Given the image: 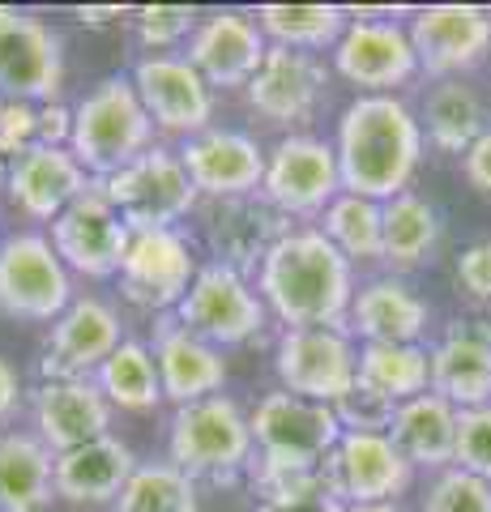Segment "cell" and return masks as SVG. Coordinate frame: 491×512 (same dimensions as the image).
I'll use <instances>...</instances> for the list:
<instances>
[{
	"label": "cell",
	"instance_id": "1",
	"mask_svg": "<svg viewBox=\"0 0 491 512\" xmlns=\"http://www.w3.org/2000/svg\"><path fill=\"white\" fill-rule=\"evenodd\" d=\"M257 295L287 329H346L355 265L316 231L282 235L257 269Z\"/></svg>",
	"mask_w": 491,
	"mask_h": 512
},
{
	"label": "cell",
	"instance_id": "2",
	"mask_svg": "<svg viewBox=\"0 0 491 512\" xmlns=\"http://www.w3.org/2000/svg\"><path fill=\"white\" fill-rule=\"evenodd\" d=\"M342 192L372 201L402 197L423 163V124L398 94H359L334 137Z\"/></svg>",
	"mask_w": 491,
	"mask_h": 512
},
{
	"label": "cell",
	"instance_id": "3",
	"mask_svg": "<svg viewBox=\"0 0 491 512\" xmlns=\"http://www.w3.org/2000/svg\"><path fill=\"white\" fill-rule=\"evenodd\" d=\"M150 146H154V120L137 99L133 77H103L73 107L69 150L86 167L90 180H107V175L124 171Z\"/></svg>",
	"mask_w": 491,
	"mask_h": 512
},
{
	"label": "cell",
	"instance_id": "4",
	"mask_svg": "<svg viewBox=\"0 0 491 512\" xmlns=\"http://www.w3.org/2000/svg\"><path fill=\"white\" fill-rule=\"evenodd\" d=\"M167 453L171 466L184 470L188 478H210V483H231L235 474H244L257 457L252 444V423L240 410L235 397H205L193 406H176L167 431Z\"/></svg>",
	"mask_w": 491,
	"mask_h": 512
},
{
	"label": "cell",
	"instance_id": "5",
	"mask_svg": "<svg viewBox=\"0 0 491 512\" xmlns=\"http://www.w3.org/2000/svg\"><path fill=\"white\" fill-rule=\"evenodd\" d=\"M94 184L107 192V201L129 222V231H171L180 218L197 210L201 197L180 163V150L167 146H150L137 163Z\"/></svg>",
	"mask_w": 491,
	"mask_h": 512
},
{
	"label": "cell",
	"instance_id": "6",
	"mask_svg": "<svg viewBox=\"0 0 491 512\" xmlns=\"http://www.w3.org/2000/svg\"><path fill=\"white\" fill-rule=\"evenodd\" d=\"M176 320L184 329H193L197 338L223 350V346H244L252 338H261V329L269 325V308L240 269L210 261L197 269V282L180 299Z\"/></svg>",
	"mask_w": 491,
	"mask_h": 512
},
{
	"label": "cell",
	"instance_id": "7",
	"mask_svg": "<svg viewBox=\"0 0 491 512\" xmlns=\"http://www.w3.org/2000/svg\"><path fill=\"white\" fill-rule=\"evenodd\" d=\"M73 299V274L56 256L52 239L35 231L0 239V312L52 325Z\"/></svg>",
	"mask_w": 491,
	"mask_h": 512
},
{
	"label": "cell",
	"instance_id": "8",
	"mask_svg": "<svg viewBox=\"0 0 491 512\" xmlns=\"http://www.w3.org/2000/svg\"><path fill=\"white\" fill-rule=\"evenodd\" d=\"M261 197L287 218H321L329 201L342 197V171L334 146L312 133L282 137L274 150H265Z\"/></svg>",
	"mask_w": 491,
	"mask_h": 512
},
{
	"label": "cell",
	"instance_id": "9",
	"mask_svg": "<svg viewBox=\"0 0 491 512\" xmlns=\"http://www.w3.org/2000/svg\"><path fill=\"white\" fill-rule=\"evenodd\" d=\"M65 86V43L35 13L0 9V99L56 103Z\"/></svg>",
	"mask_w": 491,
	"mask_h": 512
},
{
	"label": "cell",
	"instance_id": "10",
	"mask_svg": "<svg viewBox=\"0 0 491 512\" xmlns=\"http://www.w3.org/2000/svg\"><path fill=\"white\" fill-rule=\"evenodd\" d=\"M282 389L308 402L334 406L359 380V350L346 329H282L274 350Z\"/></svg>",
	"mask_w": 491,
	"mask_h": 512
},
{
	"label": "cell",
	"instance_id": "11",
	"mask_svg": "<svg viewBox=\"0 0 491 512\" xmlns=\"http://www.w3.org/2000/svg\"><path fill=\"white\" fill-rule=\"evenodd\" d=\"M52 248L69 265V274L82 278H116L124 265V252L133 244L129 222L107 201L99 184H90L65 214L52 222Z\"/></svg>",
	"mask_w": 491,
	"mask_h": 512
},
{
	"label": "cell",
	"instance_id": "12",
	"mask_svg": "<svg viewBox=\"0 0 491 512\" xmlns=\"http://www.w3.org/2000/svg\"><path fill=\"white\" fill-rule=\"evenodd\" d=\"M197 256L193 244L171 227V231H133V244L124 252L120 265V295L133 308L163 312L171 316L188 295V286L197 282Z\"/></svg>",
	"mask_w": 491,
	"mask_h": 512
},
{
	"label": "cell",
	"instance_id": "13",
	"mask_svg": "<svg viewBox=\"0 0 491 512\" xmlns=\"http://www.w3.org/2000/svg\"><path fill=\"white\" fill-rule=\"evenodd\" d=\"M248 423L257 453L274 461H329L342 440L334 406L308 402V397H295L287 389L265 393L257 410L248 414Z\"/></svg>",
	"mask_w": 491,
	"mask_h": 512
},
{
	"label": "cell",
	"instance_id": "14",
	"mask_svg": "<svg viewBox=\"0 0 491 512\" xmlns=\"http://www.w3.org/2000/svg\"><path fill=\"white\" fill-rule=\"evenodd\" d=\"M334 69L359 94H393L419 73V56L406 26L385 18H355L346 22L334 47Z\"/></svg>",
	"mask_w": 491,
	"mask_h": 512
},
{
	"label": "cell",
	"instance_id": "15",
	"mask_svg": "<svg viewBox=\"0 0 491 512\" xmlns=\"http://www.w3.org/2000/svg\"><path fill=\"white\" fill-rule=\"evenodd\" d=\"M124 342L120 316L112 303L77 295L65 312L52 320V338L43 346L39 372L43 380H94V372L112 359V350Z\"/></svg>",
	"mask_w": 491,
	"mask_h": 512
},
{
	"label": "cell",
	"instance_id": "16",
	"mask_svg": "<svg viewBox=\"0 0 491 512\" xmlns=\"http://www.w3.org/2000/svg\"><path fill=\"white\" fill-rule=\"evenodd\" d=\"M419 73L449 82L479 69L491 52V13L479 5H427L410 22Z\"/></svg>",
	"mask_w": 491,
	"mask_h": 512
},
{
	"label": "cell",
	"instance_id": "17",
	"mask_svg": "<svg viewBox=\"0 0 491 512\" xmlns=\"http://www.w3.org/2000/svg\"><path fill=\"white\" fill-rule=\"evenodd\" d=\"M133 86L141 107L150 111L154 128L171 137H197L214 120V90L184 56H146L133 69Z\"/></svg>",
	"mask_w": 491,
	"mask_h": 512
},
{
	"label": "cell",
	"instance_id": "18",
	"mask_svg": "<svg viewBox=\"0 0 491 512\" xmlns=\"http://www.w3.org/2000/svg\"><path fill=\"white\" fill-rule=\"evenodd\" d=\"M265 52H269V43L257 26V13L218 9L197 22L184 60L210 82V90H235L257 77Z\"/></svg>",
	"mask_w": 491,
	"mask_h": 512
},
{
	"label": "cell",
	"instance_id": "19",
	"mask_svg": "<svg viewBox=\"0 0 491 512\" xmlns=\"http://www.w3.org/2000/svg\"><path fill=\"white\" fill-rule=\"evenodd\" d=\"M329 474H334V495L351 504H398V495L410 487L415 466L398 453L389 436H359L342 431L338 448L329 453Z\"/></svg>",
	"mask_w": 491,
	"mask_h": 512
},
{
	"label": "cell",
	"instance_id": "20",
	"mask_svg": "<svg viewBox=\"0 0 491 512\" xmlns=\"http://www.w3.org/2000/svg\"><path fill=\"white\" fill-rule=\"evenodd\" d=\"M180 163L193 188L210 201L248 197V192H261L265 180V150L235 128H205V133L188 137Z\"/></svg>",
	"mask_w": 491,
	"mask_h": 512
},
{
	"label": "cell",
	"instance_id": "21",
	"mask_svg": "<svg viewBox=\"0 0 491 512\" xmlns=\"http://www.w3.org/2000/svg\"><path fill=\"white\" fill-rule=\"evenodd\" d=\"M90 184L94 180L86 175V167L73 158L69 146H30L18 158H9L5 192L26 218L56 222Z\"/></svg>",
	"mask_w": 491,
	"mask_h": 512
},
{
	"label": "cell",
	"instance_id": "22",
	"mask_svg": "<svg viewBox=\"0 0 491 512\" xmlns=\"http://www.w3.org/2000/svg\"><path fill=\"white\" fill-rule=\"evenodd\" d=\"M112 414L116 406L94 380H43L35 389V436L56 457L112 436Z\"/></svg>",
	"mask_w": 491,
	"mask_h": 512
},
{
	"label": "cell",
	"instance_id": "23",
	"mask_svg": "<svg viewBox=\"0 0 491 512\" xmlns=\"http://www.w3.org/2000/svg\"><path fill=\"white\" fill-rule=\"evenodd\" d=\"M325 64L312 52L269 47L257 77L244 86L248 107L269 124H304L325 94Z\"/></svg>",
	"mask_w": 491,
	"mask_h": 512
},
{
	"label": "cell",
	"instance_id": "24",
	"mask_svg": "<svg viewBox=\"0 0 491 512\" xmlns=\"http://www.w3.org/2000/svg\"><path fill=\"white\" fill-rule=\"evenodd\" d=\"M205 235H210L214 261L240 269L248 278V269H261L269 248H274L282 235H291V218L282 210H274L261 192H248V197L214 201Z\"/></svg>",
	"mask_w": 491,
	"mask_h": 512
},
{
	"label": "cell",
	"instance_id": "25",
	"mask_svg": "<svg viewBox=\"0 0 491 512\" xmlns=\"http://www.w3.org/2000/svg\"><path fill=\"white\" fill-rule=\"evenodd\" d=\"M154 363H158V380H163V397L176 406H193L205 397L223 393L227 384V359L223 350L197 338L193 329H184L176 312L158 320L154 329Z\"/></svg>",
	"mask_w": 491,
	"mask_h": 512
},
{
	"label": "cell",
	"instance_id": "26",
	"mask_svg": "<svg viewBox=\"0 0 491 512\" xmlns=\"http://www.w3.org/2000/svg\"><path fill=\"white\" fill-rule=\"evenodd\" d=\"M432 393L457 410L491 402V320H453L445 338L432 346Z\"/></svg>",
	"mask_w": 491,
	"mask_h": 512
},
{
	"label": "cell",
	"instance_id": "27",
	"mask_svg": "<svg viewBox=\"0 0 491 512\" xmlns=\"http://www.w3.org/2000/svg\"><path fill=\"white\" fill-rule=\"evenodd\" d=\"M432 308L419 299L402 278H372L363 282L351 299V316H346V333L368 342H419L427 333Z\"/></svg>",
	"mask_w": 491,
	"mask_h": 512
},
{
	"label": "cell",
	"instance_id": "28",
	"mask_svg": "<svg viewBox=\"0 0 491 512\" xmlns=\"http://www.w3.org/2000/svg\"><path fill=\"white\" fill-rule=\"evenodd\" d=\"M133 470L137 457L124 440L116 436L90 440L56 457V495L69 504H116Z\"/></svg>",
	"mask_w": 491,
	"mask_h": 512
},
{
	"label": "cell",
	"instance_id": "29",
	"mask_svg": "<svg viewBox=\"0 0 491 512\" xmlns=\"http://www.w3.org/2000/svg\"><path fill=\"white\" fill-rule=\"evenodd\" d=\"M457 410L440 393H419L398 406L389 440L415 470H449L457 453Z\"/></svg>",
	"mask_w": 491,
	"mask_h": 512
},
{
	"label": "cell",
	"instance_id": "30",
	"mask_svg": "<svg viewBox=\"0 0 491 512\" xmlns=\"http://www.w3.org/2000/svg\"><path fill=\"white\" fill-rule=\"evenodd\" d=\"M56 500V453L35 431H0V508L43 512Z\"/></svg>",
	"mask_w": 491,
	"mask_h": 512
},
{
	"label": "cell",
	"instance_id": "31",
	"mask_svg": "<svg viewBox=\"0 0 491 512\" xmlns=\"http://www.w3.org/2000/svg\"><path fill=\"white\" fill-rule=\"evenodd\" d=\"M359 384L385 393L389 402H410L432 393V350L423 342H368L359 346Z\"/></svg>",
	"mask_w": 491,
	"mask_h": 512
},
{
	"label": "cell",
	"instance_id": "32",
	"mask_svg": "<svg viewBox=\"0 0 491 512\" xmlns=\"http://www.w3.org/2000/svg\"><path fill=\"white\" fill-rule=\"evenodd\" d=\"M419 124L440 154H466L487 128V111H483V99L462 82V77H449V82L432 86Z\"/></svg>",
	"mask_w": 491,
	"mask_h": 512
},
{
	"label": "cell",
	"instance_id": "33",
	"mask_svg": "<svg viewBox=\"0 0 491 512\" xmlns=\"http://www.w3.org/2000/svg\"><path fill=\"white\" fill-rule=\"evenodd\" d=\"M94 384H99L103 397L116 410H129V414H150L163 402V380H158L154 350L137 338H124L112 350V359L94 372Z\"/></svg>",
	"mask_w": 491,
	"mask_h": 512
},
{
	"label": "cell",
	"instance_id": "34",
	"mask_svg": "<svg viewBox=\"0 0 491 512\" xmlns=\"http://www.w3.org/2000/svg\"><path fill=\"white\" fill-rule=\"evenodd\" d=\"M436 244L440 214L432 201H423L419 192H402V197L385 201V252H380V261L406 274V269H419Z\"/></svg>",
	"mask_w": 491,
	"mask_h": 512
},
{
	"label": "cell",
	"instance_id": "35",
	"mask_svg": "<svg viewBox=\"0 0 491 512\" xmlns=\"http://www.w3.org/2000/svg\"><path fill=\"white\" fill-rule=\"evenodd\" d=\"M257 26L269 47H291V52H325L338 47L346 30V9L338 5H261Z\"/></svg>",
	"mask_w": 491,
	"mask_h": 512
},
{
	"label": "cell",
	"instance_id": "36",
	"mask_svg": "<svg viewBox=\"0 0 491 512\" xmlns=\"http://www.w3.org/2000/svg\"><path fill=\"white\" fill-rule=\"evenodd\" d=\"M321 235L351 265L355 261H380V252H385V205L372 201V197L342 192V197L329 201V210L321 214Z\"/></svg>",
	"mask_w": 491,
	"mask_h": 512
},
{
	"label": "cell",
	"instance_id": "37",
	"mask_svg": "<svg viewBox=\"0 0 491 512\" xmlns=\"http://www.w3.org/2000/svg\"><path fill=\"white\" fill-rule=\"evenodd\" d=\"M248 478H252V491L261 495V504H295V500H325V495H334L329 461H274L257 453L248 466Z\"/></svg>",
	"mask_w": 491,
	"mask_h": 512
},
{
	"label": "cell",
	"instance_id": "38",
	"mask_svg": "<svg viewBox=\"0 0 491 512\" xmlns=\"http://www.w3.org/2000/svg\"><path fill=\"white\" fill-rule=\"evenodd\" d=\"M116 512H197V483L171 461H146L124 483Z\"/></svg>",
	"mask_w": 491,
	"mask_h": 512
},
{
	"label": "cell",
	"instance_id": "39",
	"mask_svg": "<svg viewBox=\"0 0 491 512\" xmlns=\"http://www.w3.org/2000/svg\"><path fill=\"white\" fill-rule=\"evenodd\" d=\"M133 26H137L141 47H150L154 56H167V47H180L193 39L197 13L188 5H146V9H137Z\"/></svg>",
	"mask_w": 491,
	"mask_h": 512
},
{
	"label": "cell",
	"instance_id": "40",
	"mask_svg": "<svg viewBox=\"0 0 491 512\" xmlns=\"http://www.w3.org/2000/svg\"><path fill=\"white\" fill-rule=\"evenodd\" d=\"M423 512H491V483L449 466V470L436 474L432 487H427Z\"/></svg>",
	"mask_w": 491,
	"mask_h": 512
},
{
	"label": "cell",
	"instance_id": "41",
	"mask_svg": "<svg viewBox=\"0 0 491 512\" xmlns=\"http://www.w3.org/2000/svg\"><path fill=\"white\" fill-rule=\"evenodd\" d=\"M334 414H338L342 431H359V436H389L398 402H389L385 393H376V389H368V384L355 380V389L334 402Z\"/></svg>",
	"mask_w": 491,
	"mask_h": 512
},
{
	"label": "cell",
	"instance_id": "42",
	"mask_svg": "<svg viewBox=\"0 0 491 512\" xmlns=\"http://www.w3.org/2000/svg\"><path fill=\"white\" fill-rule=\"evenodd\" d=\"M453 466L491 483V402L457 414V453Z\"/></svg>",
	"mask_w": 491,
	"mask_h": 512
},
{
	"label": "cell",
	"instance_id": "43",
	"mask_svg": "<svg viewBox=\"0 0 491 512\" xmlns=\"http://www.w3.org/2000/svg\"><path fill=\"white\" fill-rule=\"evenodd\" d=\"M30 146H39V107L0 103V158H18Z\"/></svg>",
	"mask_w": 491,
	"mask_h": 512
},
{
	"label": "cell",
	"instance_id": "44",
	"mask_svg": "<svg viewBox=\"0 0 491 512\" xmlns=\"http://www.w3.org/2000/svg\"><path fill=\"white\" fill-rule=\"evenodd\" d=\"M457 282L474 303H491V239H479L457 256Z\"/></svg>",
	"mask_w": 491,
	"mask_h": 512
},
{
	"label": "cell",
	"instance_id": "45",
	"mask_svg": "<svg viewBox=\"0 0 491 512\" xmlns=\"http://www.w3.org/2000/svg\"><path fill=\"white\" fill-rule=\"evenodd\" d=\"M462 171H466L470 188H479L483 197H491V124L479 133V141L462 154Z\"/></svg>",
	"mask_w": 491,
	"mask_h": 512
},
{
	"label": "cell",
	"instance_id": "46",
	"mask_svg": "<svg viewBox=\"0 0 491 512\" xmlns=\"http://www.w3.org/2000/svg\"><path fill=\"white\" fill-rule=\"evenodd\" d=\"M73 137V107L65 103H43L39 107V146H69Z\"/></svg>",
	"mask_w": 491,
	"mask_h": 512
},
{
	"label": "cell",
	"instance_id": "47",
	"mask_svg": "<svg viewBox=\"0 0 491 512\" xmlns=\"http://www.w3.org/2000/svg\"><path fill=\"white\" fill-rule=\"evenodd\" d=\"M18 406H22V376L9 359H0V423L13 419Z\"/></svg>",
	"mask_w": 491,
	"mask_h": 512
},
{
	"label": "cell",
	"instance_id": "48",
	"mask_svg": "<svg viewBox=\"0 0 491 512\" xmlns=\"http://www.w3.org/2000/svg\"><path fill=\"white\" fill-rule=\"evenodd\" d=\"M257 512H346V504L325 495V500H295V504H257Z\"/></svg>",
	"mask_w": 491,
	"mask_h": 512
},
{
	"label": "cell",
	"instance_id": "49",
	"mask_svg": "<svg viewBox=\"0 0 491 512\" xmlns=\"http://www.w3.org/2000/svg\"><path fill=\"white\" fill-rule=\"evenodd\" d=\"M77 18L90 22V26H103V22H112V18H124V9H120V5H103V9H77Z\"/></svg>",
	"mask_w": 491,
	"mask_h": 512
},
{
	"label": "cell",
	"instance_id": "50",
	"mask_svg": "<svg viewBox=\"0 0 491 512\" xmlns=\"http://www.w3.org/2000/svg\"><path fill=\"white\" fill-rule=\"evenodd\" d=\"M346 512H402L398 504H351Z\"/></svg>",
	"mask_w": 491,
	"mask_h": 512
},
{
	"label": "cell",
	"instance_id": "51",
	"mask_svg": "<svg viewBox=\"0 0 491 512\" xmlns=\"http://www.w3.org/2000/svg\"><path fill=\"white\" fill-rule=\"evenodd\" d=\"M5 184H9V163L0 158V188H5Z\"/></svg>",
	"mask_w": 491,
	"mask_h": 512
},
{
	"label": "cell",
	"instance_id": "52",
	"mask_svg": "<svg viewBox=\"0 0 491 512\" xmlns=\"http://www.w3.org/2000/svg\"><path fill=\"white\" fill-rule=\"evenodd\" d=\"M0 512H5V508H0Z\"/></svg>",
	"mask_w": 491,
	"mask_h": 512
},
{
	"label": "cell",
	"instance_id": "53",
	"mask_svg": "<svg viewBox=\"0 0 491 512\" xmlns=\"http://www.w3.org/2000/svg\"><path fill=\"white\" fill-rule=\"evenodd\" d=\"M0 103H5V99H0Z\"/></svg>",
	"mask_w": 491,
	"mask_h": 512
}]
</instances>
